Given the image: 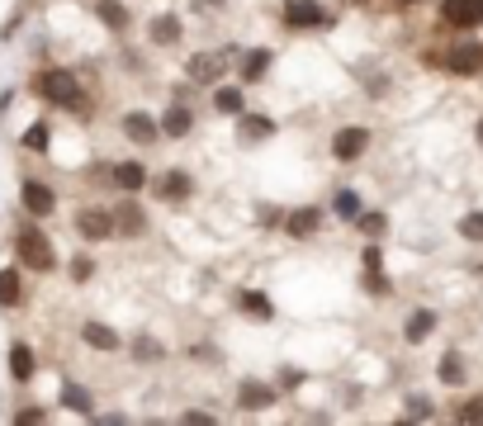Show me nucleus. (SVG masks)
Here are the masks:
<instances>
[{"label": "nucleus", "instance_id": "a19ab883", "mask_svg": "<svg viewBox=\"0 0 483 426\" xmlns=\"http://www.w3.org/2000/svg\"><path fill=\"white\" fill-rule=\"evenodd\" d=\"M398 5H422V0H398Z\"/></svg>", "mask_w": 483, "mask_h": 426}, {"label": "nucleus", "instance_id": "7ed1b4c3", "mask_svg": "<svg viewBox=\"0 0 483 426\" xmlns=\"http://www.w3.org/2000/svg\"><path fill=\"white\" fill-rule=\"evenodd\" d=\"M72 228H76V237L86 246H100V242L114 237V209H109V204H81Z\"/></svg>", "mask_w": 483, "mask_h": 426}, {"label": "nucleus", "instance_id": "20e7f679", "mask_svg": "<svg viewBox=\"0 0 483 426\" xmlns=\"http://www.w3.org/2000/svg\"><path fill=\"white\" fill-rule=\"evenodd\" d=\"M280 19H284V29H294V34H308V29H327V24H337V15L323 5V0H284Z\"/></svg>", "mask_w": 483, "mask_h": 426}, {"label": "nucleus", "instance_id": "423d86ee", "mask_svg": "<svg viewBox=\"0 0 483 426\" xmlns=\"http://www.w3.org/2000/svg\"><path fill=\"white\" fill-rule=\"evenodd\" d=\"M228 52H195V58H185V81L190 86H218L228 72Z\"/></svg>", "mask_w": 483, "mask_h": 426}, {"label": "nucleus", "instance_id": "f257e3e1", "mask_svg": "<svg viewBox=\"0 0 483 426\" xmlns=\"http://www.w3.org/2000/svg\"><path fill=\"white\" fill-rule=\"evenodd\" d=\"M34 95L58 109H86V90H81V76L72 66H43L34 76Z\"/></svg>", "mask_w": 483, "mask_h": 426}, {"label": "nucleus", "instance_id": "f3484780", "mask_svg": "<svg viewBox=\"0 0 483 426\" xmlns=\"http://www.w3.org/2000/svg\"><path fill=\"white\" fill-rule=\"evenodd\" d=\"M232 304H238V313L242 318H252V322H275V304L261 290H238Z\"/></svg>", "mask_w": 483, "mask_h": 426}, {"label": "nucleus", "instance_id": "72a5a7b5", "mask_svg": "<svg viewBox=\"0 0 483 426\" xmlns=\"http://www.w3.org/2000/svg\"><path fill=\"white\" fill-rule=\"evenodd\" d=\"M403 412H408L412 422H426V417H436V403H432L426 393H412L408 403H403Z\"/></svg>", "mask_w": 483, "mask_h": 426}, {"label": "nucleus", "instance_id": "6ab92c4d", "mask_svg": "<svg viewBox=\"0 0 483 426\" xmlns=\"http://www.w3.org/2000/svg\"><path fill=\"white\" fill-rule=\"evenodd\" d=\"M436 322H440L436 308H412L408 322H403V341H408V346H422V341L436 332Z\"/></svg>", "mask_w": 483, "mask_h": 426}, {"label": "nucleus", "instance_id": "c756f323", "mask_svg": "<svg viewBox=\"0 0 483 426\" xmlns=\"http://www.w3.org/2000/svg\"><path fill=\"white\" fill-rule=\"evenodd\" d=\"M332 209H337V218H341V223H355V213H361V209H365V199H361V195H355V190H351V185H341V190H337V195H332Z\"/></svg>", "mask_w": 483, "mask_h": 426}, {"label": "nucleus", "instance_id": "aec40b11", "mask_svg": "<svg viewBox=\"0 0 483 426\" xmlns=\"http://www.w3.org/2000/svg\"><path fill=\"white\" fill-rule=\"evenodd\" d=\"M109 181H114L123 195H143V190H147V167H143V161H119V167L109 171Z\"/></svg>", "mask_w": 483, "mask_h": 426}, {"label": "nucleus", "instance_id": "58836bf2", "mask_svg": "<svg viewBox=\"0 0 483 426\" xmlns=\"http://www.w3.org/2000/svg\"><path fill=\"white\" fill-rule=\"evenodd\" d=\"M43 417H48L43 407H19V412H15V422H19V426H29V422H43Z\"/></svg>", "mask_w": 483, "mask_h": 426}, {"label": "nucleus", "instance_id": "b1692460", "mask_svg": "<svg viewBox=\"0 0 483 426\" xmlns=\"http://www.w3.org/2000/svg\"><path fill=\"white\" fill-rule=\"evenodd\" d=\"M95 19H100L109 34H123L133 24V15H129V5H123V0H95Z\"/></svg>", "mask_w": 483, "mask_h": 426}, {"label": "nucleus", "instance_id": "cd10ccee", "mask_svg": "<svg viewBox=\"0 0 483 426\" xmlns=\"http://www.w3.org/2000/svg\"><path fill=\"white\" fill-rule=\"evenodd\" d=\"M62 407L81 412V417H95V398H90L86 383H62Z\"/></svg>", "mask_w": 483, "mask_h": 426}, {"label": "nucleus", "instance_id": "f03ea898", "mask_svg": "<svg viewBox=\"0 0 483 426\" xmlns=\"http://www.w3.org/2000/svg\"><path fill=\"white\" fill-rule=\"evenodd\" d=\"M15 260H19V270H34V275H52V270H58V252H52L48 232L38 228V218L15 232Z\"/></svg>", "mask_w": 483, "mask_h": 426}, {"label": "nucleus", "instance_id": "0eeeda50", "mask_svg": "<svg viewBox=\"0 0 483 426\" xmlns=\"http://www.w3.org/2000/svg\"><path fill=\"white\" fill-rule=\"evenodd\" d=\"M152 195H157L161 204H185L190 195H195V175H190L185 167H167L152 181Z\"/></svg>", "mask_w": 483, "mask_h": 426}, {"label": "nucleus", "instance_id": "bb28decb", "mask_svg": "<svg viewBox=\"0 0 483 426\" xmlns=\"http://www.w3.org/2000/svg\"><path fill=\"white\" fill-rule=\"evenodd\" d=\"M129 355H133V360H137V365H161V360H167V346H161V341H157V337H147V332H137V337L129 341Z\"/></svg>", "mask_w": 483, "mask_h": 426}, {"label": "nucleus", "instance_id": "ddd939ff", "mask_svg": "<svg viewBox=\"0 0 483 426\" xmlns=\"http://www.w3.org/2000/svg\"><path fill=\"white\" fill-rule=\"evenodd\" d=\"M181 38H185V19L181 15H171V10H167V15H152L147 19V43L152 48H175Z\"/></svg>", "mask_w": 483, "mask_h": 426}, {"label": "nucleus", "instance_id": "1a4fd4ad", "mask_svg": "<svg viewBox=\"0 0 483 426\" xmlns=\"http://www.w3.org/2000/svg\"><path fill=\"white\" fill-rule=\"evenodd\" d=\"M365 152H370V128L365 123H347V128L332 133V157L337 161H347L351 167V161H361Z\"/></svg>", "mask_w": 483, "mask_h": 426}, {"label": "nucleus", "instance_id": "393cba45", "mask_svg": "<svg viewBox=\"0 0 483 426\" xmlns=\"http://www.w3.org/2000/svg\"><path fill=\"white\" fill-rule=\"evenodd\" d=\"M209 90H214V109H218V114L238 119L246 109V90L242 86H223V81H218V86H209Z\"/></svg>", "mask_w": 483, "mask_h": 426}, {"label": "nucleus", "instance_id": "9b49d317", "mask_svg": "<svg viewBox=\"0 0 483 426\" xmlns=\"http://www.w3.org/2000/svg\"><path fill=\"white\" fill-rule=\"evenodd\" d=\"M157 128H161V137H171V143H181V137H190L195 133V109H190L181 95L167 105V114H157Z\"/></svg>", "mask_w": 483, "mask_h": 426}, {"label": "nucleus", "instance_id": "c85d7f7f", "mask_svg": "<svg viewBox=\"0 0 483 426\" xmlns=\"http://www.w3.org/2000/svg\"><path fill=\"white\" fill-rule=\"evenodd\" d=\"M436 375H440V383L460 389V383L469 379V375H464V355H460V351H446V355H440V365H436Z\"/></svg>", "mask_w": 483, "mask_h": 426}, {"label": "nucleus", "instance_id": "412c9836", "mask_svg": "<svg viewBox=\"0 0 483 426\" xmlns=\"http://www.w3.org/2000/svg\"><path fill=\"white\" fill-rule=\"evenodd\" d=\"M238 137H242V143H266V137H275V119L242 109V114H238Z\"/></svg>", "mask_w": 483, "mask_h": 426}, {"label": "nucleus", "instance_id": "4468645a", "mask_svg": "<svg viewBox=\"0 0 483 426\" xmlns=\"http://www.w3.org/2000/svg\"><path fill=\"white\" fill-rule=\"evenodd\" d=\"M323 209H317V204H303V209H289L284 218H280V223H284V232H289V237H317V232H323Z\"/></svg>", "mask_w": 483, "mask_h": 426}, {"label": "nucleus", "instance_id": "a211bd4d", "mask_svg": "<svg viewBox=\"0 0 483 426\" xmlns=\"http://www.w3.org/2000/svg\"><path fill=\"white\" fill-rule=\"evenodd\" d=\"M270 66H275V52H270V48H246V52H242V66H238V72H242V86H256V81H266Z\"/></svg>", "mask_w": 483, "mask_h": 426}, {"label": "nucleus", "instance_id": "4c0bfd02", "mask_svg": "<svg viewBox=\"0 0 483 426\" xmlns=\"http://www.w3.org/2000/svg\"><path fill=\"white\" fill-rule=\"evenodd\" d=\"M299 379H303V375H299V369H280V375H275V389H280V393H284V389H294V383H299Z\"/></svg>", "mask_w": 483, "mask_h": 426}, {"label": "nucleus", "instance_id": "6e6552de", "mask_svg": "<svg viewBox=\"0 0 483 426\" xmlns=\"http://www.w3.org/2000/svg\"><path fill=\"white\" fill-rule=\"evenodd\" d=\"M109 209H114V237H129V242L147 237V209L133 195L119 199V204H109Z\"/></svg>", "mask_w": 483, "mask_h": 426}, {"label": "nucleus", "instance_id": "2eb2a0df", "mask_svg": "<svg viewBox=\"0 0 483 426\" xmlns=\"http://www.w3.org/2000/svg\"><path fill=\"white\" fill-rule=\"evenodd\" d=\"M440 19L450 29H479L483 24V0H440Z\"/></svg>", "mask_w": 483, "mask_h": 426}, {"label": "nucleus", "instance_id": "9d476101", "mask_svg": "<svg viewBox=\"0 0 483 426\" xmlns=\"http://www.w3.org/2000/svg\"><path fill=\"white\" fill-rule=\"evenodd\" d=\"M119 133L129 137L133 147H152V143H161L157 114H147V109H129V114L119 119Z\"/></svg>", "mask_w": 483, "mask_h": 426}, {"label": "nucleus", "instance_id": "e433bc0d", "mask_svg": "<svg viewBox=\"0 0 483 426\" xmlns=\"http://www.w3.org/2000/svg\"><path fill=\"white\" fill-rule=\"evenodd\" d=\"M181 422H190V426H209V422H218V417H214V412H199V407H185Z\"/></svg>", "mask_w": 483, "mask_h": 426}, {"label": "nucleus", "instance_id": "dca6fc26", "mask_svg": "<svg viewBox=\"0 0 483 426\" xmlns=\"http://www.w3.org/2000/svg\"><path fill=\"white\" fill-rule=\"evenodd\" d=\"M446 72H455V76L483 72V43H460V48H450V52H446Z\"/></svg>", "mask_w": 483, "mask_h": 426}, {"label": "nucleus", "instance_id": "c9c22d12", "mask_svg": "<svg viewBox=\"0 0 483 426\" xmlns=\"http://www.w3.org/2000/svg\"><path fill=\"white\" fill-rule=\"evenodd\" d=\"M90 275H95V260H90V256H76V260H72V280H76V284H86Z\"/></svg>", "mask_w": 483, "mask_h": 426}, {"label": "nucleus", "instance_id": "39448f33", "mask_svg": "<svg viewBox=\"0 0 483 426\" xmlns=\"http://www.w3.org/2000/svg\"><path fill=\"white\" fill-rule=\"evenodd\" d=\"M19 204L29 218H52L58 213V190H52L48 181H34V175H24L19 181Z\"/></svg>", "mask_w": 483, "mask_h": 426}, {"label": "nucleus", "instance_id": "473e14b6", "mask_svg": "<svg viewBox=\"0 0 483 426\" xmlns=\"http://www.w3.org/2000/svg\"><path fill=\"white\" fill-rule=\"evenodd\" d=\"M355 228H361L365 237H384V228H389V218H384L379 209H375V213H365V209H361V213H355Z\"/></svg>", "mask_w": 483, "mask_h": 426}, {"label": "nucleus", "instance_id": "5701e85b", "mask_svg": "<svg viewBox=\"0 0 483 426\" xmlns=\"http://www.w3.org/2000/svg\"><path fill=\"white\" fill-rule=\"evenodd\" d=\"M24 304V270L19 266H0V308H19Z\"/></svg>", "mask_w": 483, "mask_h": 426}, {"label": "nucleus", "instance_id": "4be33fe9", "mask_svg": "<svg viewBox=\"0 0 483 426\" xmlns=\"http://www.w3.org/2000/svg\"><path fill=\"white\" fill-rule=\"evenodd\" d=\"M81 341H86L90 351H100V355H109V351L123 346V337L114 332V327H105V322H81Z\"/></svg>", "mask_w": 483, "mask_h": 426}, {"label": "nucleus", "instance_id": "a878e982", "mask_svg": "<svg viewBox=\"0 0 483 426\" xmlns=\"http://www.w3.org/2000/svg\"><path fill=\"white\" fill-rule=\"evenodd\" d=\"M10 379H15V383L34 379V346H29V341H10Z\"/></svg>", "mask_w": 483, "mask_h": 426}, {"label": "nucleus", "instance_id": "2f4dec72", "mask_svg": "<svg viewBox=\"0 0 483 426\" xmlns=\"http://www.w3.org/2000/svg\"><path fill=\"white\" fill-rule=\"evenodd\" d=\"M455 228H460V237H464V242H483V209H469Z\"/></svg>", "mask_w": 483, "mask_h": 426}, {"label": "nucleus", "instance_id": "f8f14e48", "mask_svg": "<svg viewBox=\"0 0 483 426\" xmlns=\"http://www.w3.org/2000/svg\"><path fill=\"white\" fill-rule=\"evenodd\" d=\"M275 403H280V389H275V383H266V379H242L238 383V407L242 412H266Z\"/></svg>", "mask_w": 483, "mask_h": 426}, {"label": "nucleus", "instance_id": "7c9ffc66", "mask_svg": "<svg viewBox=\"0 0 483 426\" xmlns=\"http://www.w3.org/2000/svg\"><path fill=\"white\" fill-rule=\"evenodd\" d=\"M48 133H52V128L38 119V123H29V128L19 133V147H24V152H48Z\"/></svg>", "mask_w": 483, "mask_h": 426}, {"label": "nucleus", "instance_id": "f704fd0d", "mask_svg": "<svg viewBox=\"0 0 483 426\" xmlns=\"http://www.w3.org/2000/svg\"><path fill=\"white\" fill-rule=\"evenodd\" d=\"M455 422H483V398H469V403L455 407Z\"/></svg>", "mask_w": 483, "mask_h": 426}, {"label": "nucleus", "instance_id": "ea45409f", "mask_svg": "<svg viewBox=\"0 0 483 426\" xmlns=\"http://www.w3.org/2000/svg\"><path fill=\"white\" fill-rule=\"evenodd\" d=\"M474 137H479V147H483V119H479V128H474Z\"/></svg>", "mask_w": 483, "mask_h": 426}]
</instances>
